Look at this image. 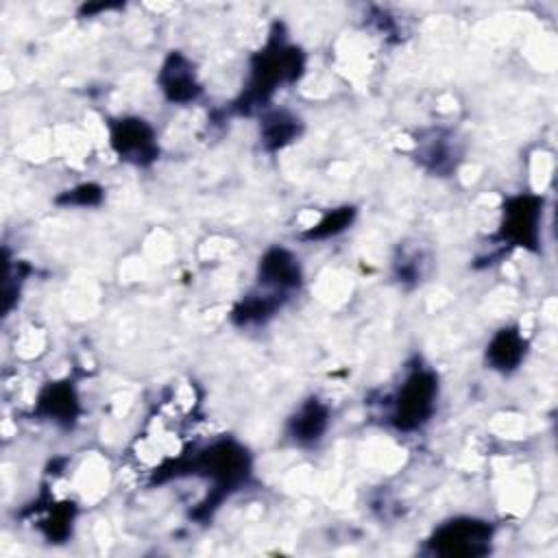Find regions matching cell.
I'll return each instance as SVG.
<instances>
[{"instance_id":"ba28073f","label":"cell","mask_w":558,"mask_h":558,"mask_svg":"<svg viewBox=\"0 0 558 558\" xmlns=\"http://www.w3.org/2000/svg\"><path fill=\"white\" fill-rule=\"evenodd\" d=\"M159 87L170 102H190L201 94L194 65L183 52L172 50L166 57L159 70Z\"/></svg>"},{"instance_id":"9c48e42d","label":"cell","mask_w":558,"mask_h":558,"mask_svg":"<svg viewBox=\"0 0 558 558\" xmlns=\"http://www.w3.org/2000/svg\"><path fill=\"white\" fill-rule=\"evenodd\" d=\"M35 412L59 425H72L81 412L74 386L70 381H50L41 388Z\"/></svg>"},{"instance_id":"4fadbf2b","label":"cell","mask_w":558,"mask_h":558,"mask_svg":"<svg viewBox=\"0 0 558 558\" xmlns=\"http://www.w3.org/2000/svg\"><path fill=\"white\" fill-rule=\"evenodd\" d=\"M301 124L294 116L286 111H272L262 122V144L268 150H279L296 140Z\"/></svg>"},{"instance_id":"7a4b0ae2","label":"cell","mask_w":558,"mask_h":558,"mask_svg":"<svg viewBox=\"0 0 558 558\" xmlns=\"http://www.w3.org/2000/svg\"><path fill=\"white\" fill-rule=\"evenodd\" d=\"M185 471H190L192 475H203L214 482L211 501L201 506V510H207L216 508V504L225 495H229V490H233L248 477L251 460L246 449L235 440H218L203 449L198 456H194Z\"/></svg>"},{"instance_id":"8fae6325","label":"cell","mask_w":558,"mask_h":558,"mask_svg":"<svg viewBox=\"0 0 558 558\" xmlns=\"http://www.w3.org/2000/svg\"><path fill=\"white\" fill-rule=\"evenodd\" d=\"M329 425V410L318 399H307L290 418L288 434L299 445H314L323 438Z\"/></svg>"},{"instance_id":"6da1fadb","label":"cell","mask_w":558,"mask_h":558,"mask_svg":"<svg viewBox=\"0 0 558 558\" xmlns=\"http://www.w3.org/2000/svg\"><path fill=\"white\" fill-rule=\"evenodd\" d=\"M303 72V52L296 46L286 44L281 37L272 35L268 46L259 50L253 59L251 83L238 102L244 113L259 107L270 98V94L281 83H292Z\"/></svg>"},{"instance_id":"5bb4252c","label":"cell","mask_w":558,"mask_h":558,"mask_svg":"<svg viewBox=\"0 0 558 558\" xmlns=\"http://www.w3.org/2000/svg\"><path fill=\"white\" fill-rule=\"evenodd\" d=\"M355 218V209L344 205V207H338L329 214H325L312 229L305 231V240H327V238H333L338 233H342Z\"/></svg>"},{"instance_id":"5b68a950","label":"cell","mask_w":558,"mask_h":558,"mask_svg":"<svg viewBox=\"0 0 558 558\" xmlns=\"http://www.w3.org/2000/svg\"><path fill=\"white\" fill-rule=\"evenodd\" d=\"M109 142L116 155L133 166H148L159 155L155 129L142 118L113 120L109 129Z\"/></svg>"},{"instance_id":"52a82bcc","label":"cell","mask_w":558,"mask_h":558,"mask_svg":"<svg viewBox=\"0 0 558 558\" xmlns=\"http://www.w3.org/2000/svg\"><path fill=\"white\" fill-rule=\"evenodd\" d=\"M301 279H303V275H301L299 259L288 248L272 246L259 257L257 281L268 292L288 296V292H292L301 286Z\"/></svg>"},{"instance_id":"9a60e30c","label":"cell","mask_w":558,"mask_h":558,"mask_svg":"<svg viewBox=\"0 0 558 558\" xmlns=\"http://www.w3.org/2000/svg\"><path fill=\"white\" fill-rule=\"evenodd\" d=\"M102 198V190L94 183H83L76 185L72 190H68L63 196H59V203L63 205H78V207H87V205H98Z\"/></svg>"},{"instance_id":"7c38bea8","label":"cell","mask_w":558,"mask_h":558,"mask_svg":"<svg viewBox=\"0 0 558 558\" xmlns=\"http://www.w3.org/2000/svg\"><path fill=\"white\" fill-rule=\"evenodd\" d=\"M286 296L275 294V292H266V294H248L244 296L235 307H233V323L238 325H257L268 320L283 303Z\"/></svg>"},{"instance_id":"277c9868","label":"cell","mask_w":558,"mask_h":558,"mask_svg":"<svg viewBox=\"0 0 558 558\" xmlns=\"http://www.w3.org/2000/svg\"><path fill=\"white\" fill-rule=\"evenodd\" d=\"M493 527L486 521L462 517L442 523L429 538V547L440 556H480L488 551Z\"/></svg>"},{"instance_id":"30bf717a","label":"cell","mask_w":558,"mask_h":558,"mask_svg":"<svg viewBox=\"0 0 558 558\" xmlns=\"http://www.w3.org/2000/svg\"><path fill=\"white\" fill-rule=\"evenodd\" d=\"M525 338L517 327H504L486 344V364L495 371L510 373L525 357Z\"/></svg>"},{"instance_id":"8992f818","label":"cell","mask_w":558,"mask_h":558,"mask_svg":"<svg viewBox=\"0 0 558 558\" xmlns=\"http://www.w3.org/2000/svg\"><path fill=\"white\" fill-rule=\"evenodd\" d=\"M543 198L534 194H519L510 198L504 205V220L499 238L504 242H510L512 246H525L536 248L538 244V222H541V209Z\"/></svg>"},{"instance_id":"3957f363","label":"cell","mask_w":558,"mask_h":558,"mask_svg":"<svg viewBox=\"0 0 558 558\" xmlns=\"http://www.w3.org/2000/svg\"><path fill=\"white\" fill-rule=\"evenodd\" d=\"M438 399V377L429 368H414L392 399V410L388 421L403 432L423 427L434 410Z\"/></svg>"}]
</instances>
